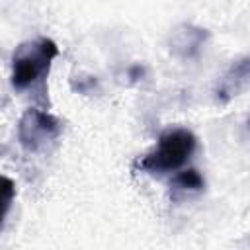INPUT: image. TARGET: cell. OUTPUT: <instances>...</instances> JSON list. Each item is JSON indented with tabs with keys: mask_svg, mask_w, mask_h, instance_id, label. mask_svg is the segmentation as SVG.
Masks as SVG:
<instances>
[{
	"mask_svg": "<svg viewBox=\"0 0 250 250\" xmlns=\"http://www.w3.org/2000/svg\"><path fill=\"white\" fill-rule=\"evenodd\" d=\"M248 76H250V59L242 57L240 61L232 62L227 72L217 80L215 86V100L217 104H229L232 98H236L246 86H248Z\"/></svg>",
	"mask_w": 250,
	"mask_h": 250,
	"instance_id": "obj_5",
	"label": "cell"
},
{
	"mask_svg": "<svg viewBox=\"0 0 250 250\" xmlns=\"http://www.w3.org/2000/svg\"><path fill=\"white\" fill-rule=\"evenodd\" d=\"M62 123L49 111L29 107L18 121V141L25 152H41L57 143Z\"/></svg>",
	"mask_w": 250,
	"mask_h": 250,
	"instance_id": "obj_3",
	"label": "cell"
},
{
	"mask_svg": "<svg viewBox=\"0 0 250 250\" xmlns=\"http://www.w3.org/2000/svg\"><path fill=\"white\" fill-rule=\"evenodd\" d=\"M195 145H197V139L189 129L186 127L166 129L158 137L156 146L137 160V168L141 172L158 174V176L176 172L191 158Z\"/></svg>",
	"mask_w": 250,
	"mask_h": 250,
	"instance_id": "obj_2",
	"label": "cell"
},
{
	"mask_svg": "<svg viewBox=\"0 0 250 250\" xmlns=\"http://www.w3.org/2000/svg\"><path fill=\"white\" fill-rule=\"evenodd\" d=\"M207 37H209L207 29L193 23H182L170 35V53L182 61L193 59L203 49Z\"/></svg>",
	"mask_w": 250,
	"mask_h": 250,
	"instance_id": "obj_4",
	"label": "cell"
},
{
	"mask_svg": "<svg viewBox=\"0 0 250 250\" xmlns=\"http://www.w3.org/2000/svg\"><path fill=\"white\" fill-rule=\"evenodd\" d=\"M57 55L59 45L49 37H37L20 43L12 55V88L23 92L33 88L37 82H43Z\"/></svg>",
	"mask_w": 250,
	"mask_h": 250,
	"instance_id": "obj_1",
	"label": "cell"
},
{
	"mask_svg": "<svg viewBox=\"0 0 250 250\" xmlns=\"http://www.w3.org/2000/svg\"><path fill=\"white\" fill-rule=\"evenodd\" d=\"M203 188H205V180L195 168L182 170V172L174 174L172 180H170V195H172V199H184L188 195L203 191Z\"/></svg>",
	"mask_w": 250,
	"mask_h": 250,
	"instance_id": "obj_6",
	"label": "cell"
},
{
	"mask_svg": "<svg viewBox=\"0 0 250 250\" xmlns=\"http://www.w3.org/2000/svg\"><path fill=\"white\" fill-rule=\"evenodd\" d=\"M16 197V184L12 178L0 174V229L6 221V215L12 207V201Z\"/></svg>",
	"mask_w": 250,
	"mask_h": 250,
	"instance_id": "obj_7",
	"label": "cell"
}]
</instances>
